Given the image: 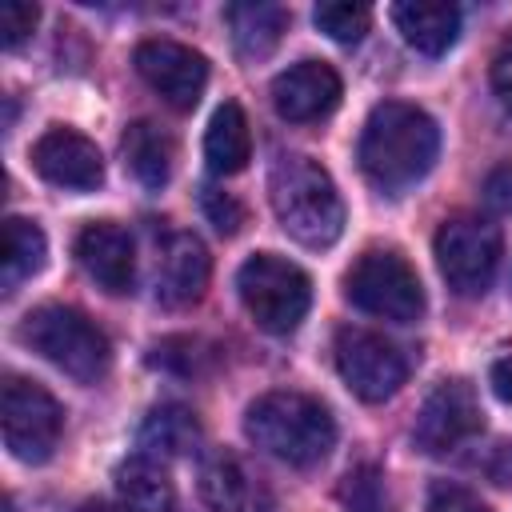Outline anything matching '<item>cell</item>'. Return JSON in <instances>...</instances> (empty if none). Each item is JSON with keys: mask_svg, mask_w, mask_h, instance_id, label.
I'll use <instances>...</instances> for the list:
<instances>
[{"mask_svg": "<svg viewBox=\"0 0 512 512\" xmlns=\"http://www.w3.org/2000/svg\"><path fill=\"white\" fill-rule=\"evenodd\" d=\"M440 156L436 120L404 100H384L368 112L360 132V168L380 192H404L432 172Z\"/></svg>", "mask_w": 512, "mask_h": 512, "instance_id": "obj_1", "label": "cell"}, {"mask_svg": "<svg viewBox=\"0 0 512 512\" xmlns=\"http://www.w3.org/2000/svg\"><path fill=\"white\" fill-rule=\"evenodd\" d=\"M268 200L280 228L304 248H328L344 232V200L312 156L280 152L268 168Z\"/></svg>", "mask_w": 512, "mask_h": 512, "instance_id": "obj_2", "label": "cell"}, {"mask_svg": "<svg viewBox=\"0 0 512 512\" xmlns=\"http://www.w3.org/2000/svg\"><path fill=\"white\" fill-rule=\"evenodd\" d=\"M244 432L260 452L292 468H312L336 448L332 412L304 392H264L260 400L248 404Z\"/></svg>", "mask_w": 512, "mask_h": 512, "instance_id": "obj_3", "label": "cell"}, {"mask_svg": "<svg viewBox=\"0 0 512 512\" xmlns=\"http://www.w3.org/2000/svg\"><path fill=\"white\" fill-rule=\"evenodd\" d=\"M20 340L40 352L48 364H56L64 376L80 380V384H96L104 380L108 364H112V344L108 336L76 308L64 304H40L24 316L20 324Z\"/></svg>", "mask_w": 512, "mask_h": 512, "instance_id": "obj_4", "label": "cell"}, {"mask_svg": "<svg viewBox=\"0 0 512 512\" xmlns=\"http://www.w3.org/2000/svg\"><path fill=\"white\" fill-rule=\"evenodd\" d=\"M236 288H240V300H244L248 316L256 320V328H264L272 336L296 332L312 304V284H308L304 268H296L292 260H284L276 252L248 256L236 272Z\"/></svg>", "mask_w": 512, "mask_h": 512, "instance_id": "obj_5", "label": "cell"}, {"mask_svg": "<svg viewBox=\"0 0 512 512\" xmlns=\"http://www.w3.org/2000/svg\"><path fill=\"white\" fill-rule=\"evenodd\" d=\"M344 296L352 308L392 324H412L424 316V284L416 268L392 248L364 252L344 276Z\"/></svg>", "mask_w": 512, "mask_h": 512, "instance_id": "obj_6", "label": "cell"}, {"mask_svg": "<svg viewBox=\"0 0 512 512\" xmlns=\"http://www.w3.org/2000/svg\"><path fill=\"white\" fill-rule=\"evenodd\" d=\"M436 264L456 296H484L500 264V228L480 216L444 220L436 232Z\"/></svg>", "mask_w": 512, "mask_h": 512, "instance_id": "obj_7", "label": "cell"}, {"mask_svg": "<svg viewBox=\"0 0 512 512\" xmlns=\"http://www.w3.org/2000/svg\"><path fill=\"white\" fill-rule=\"evenodd\" d=\"M4 448L24 464H44L64 432V412L48 388L8 376L4 380Z\"/></svg>", "mask_w": 512, "mask_h": 512, "instance_id": "obj_8", "label": "cell"}, {"mask_svg": "<svg viewBox=\"0 0 512 512\" xmlns=\"http://www.w3.org/2000/svg\"><path fill=\"white\" fill-rule=\"evenodd\" d=\"M336 368H340L344 384L368 404L396 396V388L408 376V360L400 356V348L392 340L368 332V328H340L336 332Z\"/></svg>", "mask_w": 512, "mask_h": 512, "instance_id": "obj_9", "label": "cell"}, {"mask_svg": "<svg viewBox=\"0 0 512 512\" xmlns=\"http://www.w3.org/2000/svg\"><path fill=\"white\" fill-rule=\"evenodd\" d=\"M476 432H480V400L468 380H440L424 396L412 424V440L428 456H444Z\"/></svg>", "mask_w": 512, "mask_h": 512, "instance_id": "obj_10", "label": "cell"}, {"mask_svg": "<svg viewBox=\"0 0 512 512\" xmlns=\"http://www.w3.org/2000/svg\"><path fill=\"white\" fill-rule=\"evenodd\" d=\"M136 72L176 112L196 108V100L204 96V84H208V60L176 40H144L136 48Z\"/></svg>", "mask_w": 512, "mask_h": 512, "instance_id": "obj_11", "label": "cell"}, {"mask_svg": "<svg viewBox=\"0 0 512 512\" xmlns=\"http://www.w3.org/2000/svg\"><path fill=\"white\" fill-rule=\"evenodd\" d=\"M32 168L56 184V188H68V192H92L104 184V160H100V148L72 132V128H48L36 144H32Z\"/></svg>", "mask_w": 512, "mask_h": 512, "instance_id": "obj_12", "label": "cell"}, {"mask_svg": "<svg viewBox=\"0 0 512 512\" xmlns=\"http://www.w3.org/2000/svg\"><path fill=\"white\" fill-rule=\"evenodd\" d=\"M336 104H340V76L324 60H300L272 80V108L292 124L320 120Z\"/></svg>", "mask_w": 512, "mask_h": 512, "instance_id": "obj_13", "label": "cell"}, {"mask_svg": "<svg viewBox=\"0 0 512 512\" xmlns=\"http://www.w3.org/2000/svg\"><path fill=\"white\" fill-rule=\"evenodd\" d=\"M200 496L212 512H272V488L236 452H212L200 464Z\"/></svg>", "mask_w": 512, "mask_h": 512, "instance_id": "obj_14", "label": "cell"}, {"mask_svg": "<svg viewBox=\"0 0 512 512\" xmlns=\"http://www.w3.org/2000/svg\"><path fill=\"white\" fill-rule=\"evenodd\" d=\"M76 260L80 268L112 296L132 292L136 260H132V236L112 220H92L76 236Z\"/></svg>", "mask_w": 512, "mask_h": 512, "instance_id": "obj_15", "label": "cell"}, {"mask_svg": "<svg viewBox=\"0 0 512 512\" xmlns=\"http://www.w3.org/2000/svg\"><path fill=\"white\" fill-rule=\"evenodd\" d=\"M208 248L200 244V236L192 232H176L168 236L164 252H160V268H156V300L164 308H184L196 304L208 288Z\"/></svg>", "mask_w": 512, "mask_h": 512, "instance_id": "obj_16", "label": "cell"}, {"mask_svg": "<svg viewBox=\"0 0 512 512\" xmlns=\"http://www.w3.org/2000/svg\"><path fill=\"white\" fill-rule=\"evenodd\" d=\"M224 20L232 28V44L244 60H264L276 52V44L288 32V8L268 0H240L224 8Z\"/></svg>", "mask_w": 512, "mask_h": 512, "instance_id": "obj_17", "label": "cell"}, {"mask_svg": "<svg viewBox=\"0 0 512 512\" xmlns=\"http://www.w3.org/2000/svg\"><path fill=\"white\" fill-rule=\"evenodd\" d=\"M392 24L400 28V36L416 52L440 56L456 44L460 8L456 4H432V0H404V4H392Z\"/></svg>", "mask_w": 512, "mask_h": 512, "instance_id": "obj_18", "label": "cell"}, {"mask_svg": "<svg viewBox=\"0 0 512 512\" xmlns=\"http://www.w3.org/2000/svg\"><path fill=\"white\" fill-rule=\"evenodd\" d=\"M120 148H124L128 172H132L148 192H160V188L172 180V168H176V140H172L160 124H152V120L128 124Z\"/></svg>", "mask_w": 512, "mask_h": 512, "instance_id": "obj_19", "label": "cell"}, {"mask_svg": "<svg viewBox=\"0 0 512 512\" xmlns=\"http://www.w3.org/2000/svg\"><path fill=\"white\" fill-rule=\"evenodd\" d=\"M252 156V132H248V116L236 100H224L204 132V160L216 176H232L248 164Z\"/></svg>", "mask_w": 512, "mask_h": 512, "instance_id": "obj_20", "label": "cell"}, {"mask_svg": "<svg viewBox=\"0 0 512 512\" xmlns=\"http://www.w3.org/2000/svg\"><path fill=\"white\" fill-rule=\"evenodd\" d=\"M44 256H48V240H44L40 224L24 220V216H8L4 220V248H0V284H4V292L24 284L28 276H36L44 268Z\"/></svg>", "mask_w": 512, "mask_h": 512, "instance_id": "obj_21", "label": "cell"}, {"mask_svg": "<svg viewBox=\"0 0 512 512\" xmlns=\"http://www.w3.org/2000/svg\"><path fill=\"white\" fill-rule=\"evenodd\" d=\"M140 448L148 456H188L200 448V420L184 404H160L140 424Z\"/></svg>", "mask_w": 512, "mask_h": 512, "instance_id": "obj_22", "label": "cell"}, {"mask_svg": "<svg viewBox=\"0 0 512 512\" xmlns=\"http://www.w3.org/2000/svg\"><path fill=\"white\" fill-rule=\"evenodd\" d=\"M116 492L136 512H168L172 508V480H168L164 464L148 452L128 456L116 468Z\"/></svg>", "mask_w": 512, "mask_h": 512, "instance_id": "obj_23", "label": "cell"}, {"mask_svg": "<svg viewBox=\"0 0 512 512\" xmlns=\"http://www.w3.org/2000/svg\"><path fill=\"white\" fill-rule=\"evenodd\" d=\"M340 500L352 512H396L392 492H388V476L376 464H356L340 480Z\"/></svg>", "mask_w": 512, "mask_h": 512, "instance_id": "obj_24", "label": "cell"}, {"mask_svg": "<svg viewBox=\"0 0 512 512\" xmlns=\"http://www.w3.org/2000/svg\"><path fill=\"white\" fill-rule=\"evenodd\" d=\"M312 20H316V28L328 32L332 40L356 44V40L368 32V24H372V8H364V4H316Z\"/></svg>", "mask_w": 512, "mask_h": 512, "instance_id": "obj_25", "label": "cell"}, {"mask_svg": "<svg viewBox=\"0 0 512 512\" xmlns=\"http://www.w3.org/2000/svg\"><path fill=\"white\" fill-rule=\"evenodd\" d=\"M200 204H204V216H208V224L220 232V236H236L240 232V224H244V208L228 196V192H220V188H204L200 192Z\"/></svg>", "mask_w": 512, "mask_h": 512, "instance_id": "obj_26", "label": "cell"}, {"mask_svg": "<svg viewBox=\"0 0 512 512\" xmlns=\"http://www.w3.org/2000/svg\"><path fill=\"white\" fill-rule=\"evenodd\" d=\"M424 512H488L484 500L476 492H468L464 484H452V480H436L428 488V508Z\"/></svg>", "mask_w": 512, "mask_h": 512, "instance_id": "obj_27", "label": "cell"}, {"mask_svg": "<svg viewBox=\"0 0 512 512\" xmlns=\"http://www.w3.org/2000/svg\"><path fill=\"white\" fill-rule=\"evenodd\" d=\"M40 20V8L36 4H24V0H8L0 8V44L4 48H16Z\"/></svg>", "mask_w": 512, "mask_h": 512, "instance_id": "obj_28", "label": "cell"}, {"mask_svg": "<svg viewBox=\"0 0 512 512\" xmlns=\"http://www.w3.org/2000/svg\"><path fill=\"white\" fill-rule=\"evenodd\" d=\"M484 200H488L492 212L512 216V164H496L484 176Z\"/></svg>", "mask_w": 512, "mask_h": 512, "instance_id": "obj_29", "label": "cell"}, {"mask_svg": "<svg viewBox=\"0 0 512 512\" xmlns=\"http://www.w3.org/2000/svg\"><path fill=\"white\" fill-rule=\"evenodd\" d=\"M492 92H496L500 108L512 116V36H504V44L492 56Z\"/></svg>", "mask_w": 512, "mask_h": 512, "instance_id": "obj_30", "label": "cell"}, {"mask_svg": "<svg viewBox=\"0 0 512 512\" xmlns=\"http://www.w3.org/2000/svg\"><path fill=\"white\" fill-rule=\"evenodd\" d=\"M488 380H492V392H496L504 404H512V356H500V360L492 364Z\"/></svg>", "mask_w": 512, "mask_h": 512, "instance_id": "obj_31", "label": "cell"}, {"mask_svg": "<svg viewBox=\"0 0 512 512\" xmlns=\"http://www.w3.org/2000/svg\"><path fill=\"white\" fill-rule=\"evenodd\" d=\"M76 512H136V508H128L124 500H88V504H80Z\"/></svg>", "mask_w": 512, "mask_h": 512, "instance_id": "obj_32", "label": "cell"}]
</instances>
